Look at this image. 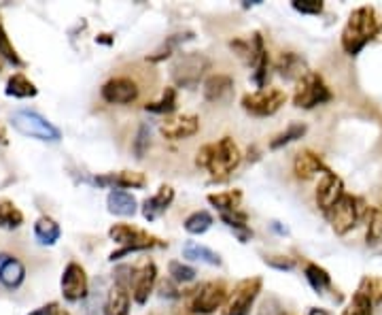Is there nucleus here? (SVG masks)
<instances>
[{"label":"nucleus","mask_w":382,"mask_h":315,"mask_svg":"<svg viewBox=\"0 0 382 315\" xmlns=\"http://www.w3.org/2000/svg\"><path fill=\"white\" fill-rule=\"evenodd\" d=\"M240 150L229 136H223L217 143H209L195 156V164L207 168L213 179H225L240 164Z\"/></svg>","instance_id":"f257e3e1"},{"label":"nucleus","mask_w":382,"mask_h":315,"mask_svg":"<svg viewBox=\"0 0 382 315\" xmlns=\"http://www.w3.org/2000/svg\"><path fill=\"white\" fill-rule=\"evenodd\" d=\"M378 33V19L372 7H359L350 13L342 30V49L348 55H357Z\"/></svg>","instance_id":"f03ea898"},{"label":"nucleus","mask_w":382,"mask_h":315,"mask_svg":"<svg viewBox=\"0 0 382 315\" xmlns=\"http://www.w3.org/2000/svg\"><path fill=\"white\" fill-rule=\"evenodd\" d=\"M211 62L204 53L198 51H189V53H181L179 58L172 62V79L176 85L181 88H195L200 83V79L204 77V73L209 71Z\"/></svg>","instance_id":"7ed1b4c3"},{"label":"nucleus","mask_w":382,"mask_h":315,"mask_svg":"<svg viewBox=\"0 0 382 315\" xmlns=\"http://www.w3.org/2000/svg\"><path fill=\"white\" fill-rule=\"evenodd\" d=\"M108 237L115 243L124 245V249L111 253L113 262L120 260L122 255H126L130 251H142V249H149V247H155V245H164V243H160V239L146 235V233L138 231V228H134V226H128V224H115L108 231Z\"/></svg>","instance_id":"20e7f679"},{"label":"nucleus","mask_w":382,"mask_h":315,"mask_svg":"<svg viewBox=\"0 0 382 315\" xmlns=\"http://www.w3.org/2000/svg\"><path fill=\"white\" fill-rule=\"evenodd\" d=\"M332 100V92L327 88V83L323 81L321 75L308 73L298 81L296 94H293V105L300 109H314L318 105H325Z\"/></svg>","instance_id":"39448f33"},{"label":"nucleus","mask_w":382,"mask_h":315,"mask_svg":"<svg viewBox=\"0 0 382 315\" xmlns=\"http://www.w3.org/2000/svg\"><path fill=\"white\" fill-rule=\"evenodd\" d=\"M365 215V203L357 196H348L344 194L340 203L330 211V219H332V228L336 231V235H346L355 228Z\"/></svg>","instance_id":"423d86ee"},{"label":"nucleus","mask_w":382,"mask_h":315,"mask_svg":"<svg viewBox=\"0 0 382 315\" xmlns=\"http://www.w3.org/2000/svg\"><path fill=\"white\" fill-rule=\"evenodd\" d=\"M287 94L276 88H263L242 96V109L255 118H268L285 105Z\"/></svg>","instance_id":"0eeeda50"},{"label":"nucleus","mask_w":382,"mask_h":315,"mask_svg":"<svg viewBox=\"0 0 382 315\" xmlns=\"http://www.w3.org/2000/svg\"><path fill=\"white\" fill-rule=\"evenodd\" d=\"M13 128L19 130L26 136L32 138H41V141H57L60 138V130H57L53 124H49L43 116L35 111H15L13 113Z\"/></svg>","instance_id":"6e6552de"},{"label":"nucleus","mask_w":382,"mask_h":315,"mask_svg":"<svg viewBox=\"0 0 382 315\" xmlns=\"http://www.w3.org/2000/svg\"><path fill=\"white\" fill-rule=\"evenodd\" d=\"M259 292H261V279L259 277L242 279L236 288H233L227 303L223 305V315H249Z\"/></svg>","instance_id":"1a4fd4ad"},{"label":"nucleus","mask_w":382,"mask_h":315,"mask_svg":"<svg viewBox=\"0 0 382 315\" xmlns=\"http://www.w3.org/2000/svg\"><path fill=\"white\" fill-rule=\"evenodd\" d=\"M227 303V290L221 281H209L200 285L195 290L193 298H191V311L193 313H213L219 307H223Z\"/></svg>","instance_id":"9d476101"},{"label":"nucleus","mask_w":382,"mask_h":315,"mask_svg":"<svg viewBox=\"0 0 382 315\" xmlns=\"http://www.w3.org/2000/svg\"><path fill=\"white\" fill-rule=\"evenodd\" d=\"M102 98L111 105H130L138 98V85L130 77H115L102 85Z\"/></svg>","instance_id":"9b49d317"},{"label":"nucleus","mask_w":382,"mask_h":315,"mask_svg":"<svg viewBox=\"0 0 382 315\" xmlns=\"http://www.w3.org/2000/svg\"><path fill=\"white\" fill-rule=\"evenodd\" d=\"M342 196H344V183L338 175H334L330 170V173L323 175V179L316 188V205L323 213L330 215V211L340 203Z\"/></svg>","instance_id":"f8f14e48"},{"label":"nucleus","mask_w":382,"mask_h":315,"mask_svg":"<svg viewBox=\"0 0 382 315\" xmlns=\"http://www.w3.org/2000/svg\"><path fill=\"white\" fill-rule=\"evenodd\" d=\"M62 294L66 300H81L87 296V275L77 262H70L62 275Z\"/></svg>","instance_id":"ddd939ff"},{"label":"nucleus","mask_w":382,"mask_h":315,"mask_svg":"<svg viewBox=\"0 0 382 315\" xmlns=\"http://www.w3.org/2000/svg\"><path fill=\"white\" fill-rule=\"evenodd\" d=\"M162 134L170 141H183L200 130V120L195 116H176L162 124Z\"/></svg>","instance_id":"4468645a"},{"label":"nucleus","mask_w":382,"mask_h":315,"mask_svg":"<svg viewBox=\"0 0 382 315\" xmlns=\"http://www.w3.org/2000/svg\"><path fill=\"white\" fill-rule=\"evenodd\" d=\"M155 279H157V269L153 262H146L140 267V271L134 275V288H132V296L138 305H144L149 300L153 288H155Z\"/></svg>","instance_id":"2eb2a0df"},{"label":"nucleus","mask_w":382,"mask_h":315,"mask_svg":"<svg viewBox=\"0 0 382 315\" xmlns=\"http://www.w3.org/2000/svg\"><path fill=\"white\" fill-rule=\"evenodd\" d=\"M293 170H296V177L298 179H312L314 175H318V173H330V168L323 164V160L316 156V154H312V152H300L298 156H296V160H293Z\"/></svg>","instance_id":"dca6fc26"},{"label":"nucleus","mask_w":382,"mask_h":315,"mask_svg":"<svg viewBox=\"0 0 382 315\" xmlns=\"http://www.w3.org/2000/svg\"><path fill=\"white\" fill-rule=\"evenodd\" d=\"M172 200H174V190H172L170 186H162V188L157 190L155 196H151V198L144 200V205H142V215H144V219L153 222V219H157L160 215H164V213L168 211V207L172 205Z\"/></svg>","instance_id":"f3484780"},{"label":"nucleus","mask_w":382,"mask_h":315,"mask_svg":"<svg viewBox=\"0 0 382 315\" xmlns=\"http://www.w3.org/2000/svg\"><path fill=\"white\" fill-rule=\"evenodd\" d=\"M104 313L106 315H128L130 313V290L126 281H117L106 298L104 305Z\"/></svg>","instance_id":"a211bd4d"},{"label":"nucleus","mask_w":382,"mask_h":315,"mask_svg":"<svg viewBox=\"0 0 382 315\" xmlns=\"http://www.w3.org/2000/svg\"><path fill=\"white\" fill-rule=\"evenodd\" d=\"M106 205H108V211L115 213V215H122V217H130L136 213V198L126 192V190H120V188H113L106 196Z\"/></svg>","instance_id":"6ab92c4d"},{"label":"nucleus","mask_w":382,"mask_h":315,"mask_svg":"<svg viewBox=\"0 0 382 315\" xmlns=\"http://www.w3.org/2000/svg\"><path fill=\"white\" fill-rule=\"evenodd\" d=\"M231 88H233V79L229 75H223V73L211 75L204 81V98L211 102H221L223 98L229 96Z\"/></svg>","instance_id":"aec40b11"},{"label":"nucleus","mask_w":382,"mask_h":315,"mask_svg":"<svg viewBox=\"0 0 382 315\" xmlns=\"http://www.w3.org/2000/svg\"><path fill=\"white\" fill-rule=\"evenodd\" d=\"M23 277H26L23 264L7 253H0V283L7 285V288H17V285H21Z\"/></svg>","instance_id":"412c9836"},{"label":"nucleus","mask_w":382,"mask_h":315,"mask_svg":"<svg viewBox=\"0 0 382 315\" xmlns=\"http://www.w3.org/2000/svg\"><path fill=\"white\" fill-rule=\"evenodd\" d=\"M276 69L278 73L285 77V79H302L308 75V69H306V62L300 58L298 53H283L278 62H276Z\"/></svg>","instance_id":"4be33fe9"},{"label":"nucleus","mask_w":382,"mask_h":315,"mask_svg":"<svg viewBox=\"0 0 382 315\" xmlns=\"http://www.w3.org/2000/svg\"><path fill=\"white\" fill-rule=\"evenodd\" d=\"M96 183H100V186L113 183L115 188H120V190H128V188H142L146 183V179H144L142 173H138V170H122V173L96 179Z\"/></svg>","instance_id":"5701e85b"},{"label":"nucleus","mask_w":382,"mask_h":315,"mask_svg":"<svg viewBox=\"0 0 382 315\" xmlns=\"http://www.w3.org/2000/svg\"><path fill=\"white\" fill-rule=\"evenodd\" d=\"M209 203L217 207L221 213L238 211L242 203V192L240 190H229V192H219V194H209Z\"/></svg>","instance_id":"b1692460"},{"label":"nucleus","mask_w":382,"mask_h":315,"mask_svg":"<svg viewBox=\"0 0 382 315\" xmlns=\"http://www.w3.org/2000/svg\"><path fill=\"white\" fill-rule=\"evenodd\" d=\"M183 255L189 258V260H198V262H207L211 267H219L221 264V255L209 247H204V245H198L193 241H189L185 247H183Z\"/></svg>","instance_id":"393cba45"},{"label":"nucleus","mask_w":382,"mask_h":315,"mask_svg":"<svg viewBox=\"0 0 382 315\" xmlns=\"http://www.w3.org/2000/svg\"><path fill=\"white\" fill-rule=\"evenodd\" d=\"M35 235H37L39 243L53 245L57 239H60V226H57L51 217H39L35 224Z\"/></svg>","instance_id":"a878e982"},{"label":"nucleus","mask_w":382,"mask_h":315,"mask_svg":"<svg viewBox=\"0 0 382 315\" xmlns=\"http://www.w3.org/2000/svg\"><path fill=\"white\" fill-rule=\"evenodd\" d=\"M7 94L15 98H30L37 96V88L30 79H26L23 75H13L7 83Z\"/></svg>","instance_id":"bb28decb"},{"label":"nucleus","mask_w":382,"mask_h":315,"mask_svg":"<svg viewBox=\"0 0 382 315\" xmlns=\"http://www.w3.org/2000/svg\"><path fill=\"white\" fill-rule=\"evenodd\" d=\"M213 215L209 211H195L185 219V231L189 235H204L213 226Z\"/></svg>","instance_id":"cd10ccee"},{"label":"nucleus","mask_w":382,"mask_h":315,"mask_svg":"<svg viewBox=\"0 0 382 315\" xmlns=\"http://www.w3.org/2000/svg\"><path fill=\"white\" fill-rule=\"evenodd\" d=\"M304 275H306L308 283L312 285V288H314L316 292L327 290L330 285H332V277H330V273H327L325 269H323V267H318V264H306Z\"/></svg>","instance_id":"c85d7f7f"},{"label":"nucleus","mask_w":382,"mask_h":315,"mask_svg":"<svg viewBox=\"0 0 382 315\" xmlns=\"http://www.w3.org/2000/svg\"><path fill=\"white\" fill-rule=\"evenodd\" d=\"M374 303L367 294H363L361 290L355 292V296L350 298L348 307L342 311V315H374Z\"/></svg>","instance_id":"c756f323"},{"label":"nucleus","mask_w":382,"mask_h":315,"mask_svg":"<svg viewBox=\"0 0 382 315\" xmlns=\"http://www.w3.org/2000/svg\"><path fill=\"white\" fill-rule=\"evenodd\" d=\"M21 222H23V215L11 203V200H7V198L0 200V226L3 228H17Z\"/></svg>","instance_id":"7c9ffc66"},{"label":"nucleus","mask_w":382,"mask_h":315,"mask_svg":"<svg viewBox=\"0 0 382 315\" xmlns=\"http://www.w3.org/2000/svg\"><path fill=\"white\" fill-rule=\"evenodd\" d=\"M144 109L149 111V113H157V116H164V113H172L176 109V92H174V88H168L157 102L146 105Z\"/></svg>","instance_id":"2f4dec72"},{"label":"nucleus","mask_w":382,"mask_h":315,"mask_svg":"<svg viewBox=\"0 0 382 315\" xmlns=\"http://www.w3.org/2000/svg\"><path fill=\"white\" fill-rule=\"evenodd\" d=\"M304 132H306V126H304V124H293V126H289L287 132L278 134V136L270 143V147H272V150H278V147H283V145H289V143H293L296 138H302Z\"/></svg>","instance_id":"473e14b6"},{"label":"nucleus","mask_w":382,"mask_h":315,"mask_svg":"<svg viewBox=\"0 0 382 315\" xmlns=\"http://www.w3.org/2000/svg\"><path fill=\"white\" fill-rule=\"evenodd\" d=\"M382 241V205L376 207L370 215L367 224V243H380Z\"/></svg>","instance_id":"72a5a7b5"},{"label":"nucleus","mask_w":382,"mask_h":315,"mask_svg":"<svg viewBox=\"0 0 382 315\" xmlns=\"http://www.w3.org/2000/svg\"><path fill=\"white\" fill-rule=\"evenodd\" d=\"M359 290L367 294L372 303H382V277H365Z\"/></svg>","instance_id":"f704fd0d"},{"label":"nucleus","mask_w":382,"mask_h":315,"mask_svg":"<svg viewBox=\"0 0 382 315\" xmlns=\"http://www.w3.org/2000/svg\"><path fill=\"white\" fill-rule=\"evenodd\" d=\"M170 275H172V279L174 281H179V283H189V281H193L195 279V269H191V267H187V264H183V262H170Z\"/></svg>","instance_id":"c9c22d12"},{"label":"nucleus","mask_w":382,"mask_h":315,"mask_svg":"<svg viewBox=\"0 0 382 315\" xmlns=\"http://www.w3.org/2000/svg\"><path fill=\"white\" fill-rule=\"evenodd\" d=\"M0 55H3L5 60L13 62V64H21V60H19V55H17L15 47L11 45L9 37H7L5 30H3V26H0Z\"/></svg>","instance_id":"e433bc0d"},{"label":"nucleus","mask_w":382,"mask_h":315,"mask_svg":"<svg viewBox=\"0 0 382 315\" xmlns=\"http://www.w3.org/2000/svg\"><path fill=\"white\" fill-rule=\"evenodd\" d=\"M293 9L304 15H318L323 11L321 0H293Z\"/></svg>","instance_id":"4c0bfd02"},{"label":"nucleus","mask_w":382,"mask_h":315,"mask_svg":"<svg viewBox=\"0 0 382 315\" xmlns=\"http://www.w3.org/2000/svg\"><path fill=\"white\" fill-rule=\"evenodd\" d=\"M221 219L233 228V231H247V215L240 211H229V213H221ZM249 233V231H247Z\"/></svg>","instance_id":"58836bf2"},{"label":"nucleus","mask_w":382,"mask_h":315,"mask_svg":"<svg viewBox=\"0 0 382 315\" xmlns=\"http://www.w3.org/2000/svg\"><path fill=\"white\" fill-rule=\"evenodd\" d=\"M146 145H149V128H146V126H140L138 136H136V141H134V152L138 154V158L144 154Z\"/></svg>","instance_id":"ea45409f"},{"label":"nucleus","mask_w":382,"mask_h":315,"mask_svg":"<svg viewBox=\"0 0 382 315\" xmlns=\"http://www.w3.org/2000/svg\"><path fill=\"white\" fill-rule=\"evenodd\" d=\"M266 264H270L278 271H291L293 269V260H289V258H285V255H270V258H266Z\"/></svg>","instance_id":"a19ab883"},{"label":"nucleus","mask_w":382,"mask_h":315,"mask_svg":"<svg viewBox=\"0 0 382 315\" xmlns=\"http://www.w3.org/2000/svg\"><path fill=\"white\" fill-rule=\"evenodd\" d=\"M41 313H43V315H70L68 311L60 309V307H57V305H49V307H43V309H41Z\"/></svg>","instance_id":"79ce46f5"},{"label":"nucleus","mask_w":382,"mask_h":315,"mask_svg":"<svg viewBox=\"0 0 382 315\" xmlns=\"http://www.w3.org/2000/svg\"><path fill=\"white\" fill-rule=\"evenodd\" d=\"M5 143H7V132L3 126H0V145H5Z\"/></svg>","instance_id":"37998d69"},{"label":"nucleus","mask_w":382,"mask_h":315,"mask_svg":"<svg viewBox=\"0 0 382 315\" xmlns=\"http://www.w3.org/2000/svg\"><path fill=\"white\" fill-rule=\"evenodd\" d=\"M308 315H330L327 311H323V309H310V313Z\"/></svg>","instance_id":"c03bdc74"},{"label":"nucleus","mask_w":382,"mask_h":315,"mask_svg":"<svg viewBox=\"0 0 382 315\" xmlns=\"http://www.w3.org/2000/svg\"><path fill=\"white\" fill-rule=\"evenodd\" d=\"M30 315H43V313H41V309H39V311H35V313H30Z\"/></svg>","instance_id":"a18cd8bd"},{"label":"nucleus","mask_w":382,"mask_h":315,"mask_svg":"<svg viewBox=\"0 0 382 315\" xmlns=\"http://www.w3.org/2000/svg\"><path fill=\"white\" fill-rule=\"evenodd\" d=\"M0 69H3V62H0Z\"/></svg>","instance_id":"49530a36"}]
</instances>
